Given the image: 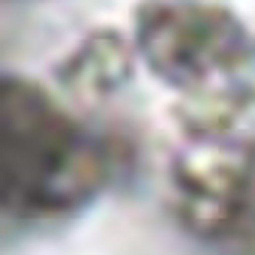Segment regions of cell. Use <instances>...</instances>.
<instances>
[{
    "label": "cell",
    "instance_id": "2",
    "mask_svg": "<svg viewBox=\"0 0 255 255\" xmlns=\"http://www.w3.org/2000/svg\"><path fill=\"white\" fill-rule=\"evenodd\" d=\"M137 48L163 82L199 90L250 59L244 25L222 6L199 0H151L137 11Z\"/></svg>",
    "mask_w": 255,
    "mask_h": 255
},
{
    "label": "cell",
    "instance_id": "1",
    "mask_svg": "<svg viewBox=\"0 0 255 255\" xmlns=\"http://www.w3.org/2000/svg\"><path fill=\"white\" fill-rule=\"evenodd\" d=\"M107 160L96 137L45 87L0 73V208L53 216L101 191Z\"/></svg>",
    "mask_w": 255,
    "mask_h": 255
}]
</instances>
